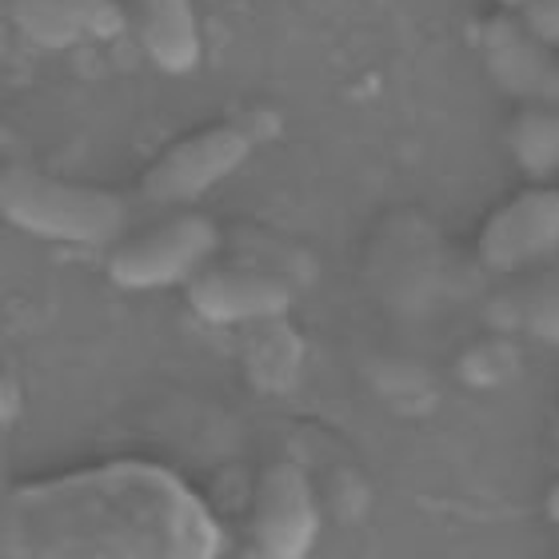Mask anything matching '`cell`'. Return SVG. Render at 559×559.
I'll return each mask as SVG.
<instances>
[{
    "mask_svg": "<svg viewBox=\"0 0 559 559\" xmlns=\"http://www.w3.org/2000/svg\"><path fill=\"white\" fill-rule=\"evenodd\" d=\"M496 4H500L503 12H520L527 4V0H496Z\"/></svg>",
    "mask_w": 559,
    "mask_h": 559,
    "instance_id": "obj_15",
    "label": "cell"
},
{
    "mask_svg": "<svg viewBox=\"0 0 559 559\" xmlns=\"http://www.w3.org/2000/svg\"><path fill=\"white\" fill-rule=\"evenodd\" d=\"M276 132H280V117L269 112V108H252L245 117L209 124V129L168 144L152 160L148 173L140 176V192L152 204H192L209 188L228 180Z\"/></svg>",
    "mask_w": 559,
    "mask_h": 559,
    "instance_id": "obj_2",
    "label": "cell"
},
{
    "mask_svg": "<svg viewBox=\"0 0 559 559\" xmlns=\"http://www.w3.org/2000/svg\"><path fill=\"white\" fill-rule=\"evenodd\" d=\"M9 21L40 48L105 45L129 28L117 0H9Z\"/></svg>",
    "mask_w": 559,
    "mask_h": 559,
    "instance_id": "obj_7",
    "label": "cell"
},
{
    "mask_svg": "<svg viewBox=\"0 0 559 559\" xmlns=\"http://www.w3.org/2000/svg\"><path fill=\"white\" fill-rule=\"evenodd\" d=\"M520 21L536 40L559 52V0H527L520 9Z\"/></svg>",
    "mask_w": 559,
    "mask_h": 559,
    "instance_id": "obj_11",
    "label": "cell"
},
{
    "mask_svg": "<svg viewBox=\"0 0 559 559\" xmlns=\"http://www.w3.org/2000/svg\"><path fill=\"white\" fill-rule=\"evenodd\" d=\"M508 148L520 173H527L532 180H551L559 173V108L524 105V112L512 120Z\"/></svg>",
    "mask_w": 559,
    "mask_h": 559,
    "instance_id": "obj_10",
    "label": "cell"
},
{
    "mask_svg": "<svg viewBox=\"0 0 559 559\" xmlns=\"http://www.w3.org/2000/svg\"><path fill=\"white\" fill-rule=\"evenodd\" d=\"M136 36L148 60L168 76H185L200 64V21L192 0H132Z\"/></svg>",
    "mask_w": 559,
    "mask_h": 559,
    "instance_id": "obj_9",
    "label": "cell"
},
{
    "mask_svg": "<svg viewBox=\"0 0 559 559\" xmlns=\"http://www.w3.org/2000/svg\"><path fill=\"white\" fill-rule=\"evenodd\" d=\"M188 308L209 320V324H252V320H272L292 308V292L284 280L264 276V272H200L188 280Z\"/></svg>",
    "mask_w": 559,
    "mask_h": 559,
    "instance_id": "obj_8",
    "label": "cell"
},
{
    "mask_svg": "<svg viewBox=\"0 0 559 559\" xmlns=\"http://www.w3.org/2000/svg\"><path fill=\"white\" fill-rule=\"evenodd\" d=\"M479 57L503 93L524 105L559 108V52L527 33L520 12H496L479 21Z\"/></svg>",
    "mask_w": 559,
    "mask_h": 559,
    "instance_id": "obj_5",
    "label": "cell"
},
{
    "mask_svg": "<svg viewBox=\"0 0 559 559\" xmlns=\"http://www.w3.org/2000/svg\"><path fill=\"white\" fill-rule=\"evenodd\" d=\"M12 388H16V384H12V380H4V408H0V412H4V424L12 419Z\"/></svg>",
    "mask_w": 559,
    "mask_h": 559,
    "instance_id": "obj_14",
    "label": "cell"
},
{
    "mask_svg": "<svg viewBox=\"0 0 559 559\" xmlns=\"http://www.w3.org/2000/svg\"><path fill=\"white\" fill-rule=\"evenodd\" d=\"M559 257V188H527L491 212L479 233V260L491 272H524Z\"/></svg>",
    "mask_w": 559,
    "mask_h": 559,
    "instance_id": "obj_4",
    "label": "cell"
},
{
    "mask_svg": "<svg viewBox=\"0 0 559 559\" xmlns=\"http://www.w3.org/2000/svg\"><path fill=\"white\" fill-rule=\"evenodd\" d=\"M221 233L209 216H176V221L152 228V233L136 236L129 245L112 248L108 257V276L117 288L129 292H152V288H173V284H188L197 276V269L216 252Z\"/></svg>",
    "mask_w": 559,
    "mask_h": 559,
    "instance_id": "obj_3",
    "label": "cell"
},
{
    "mask_svg": "<svg viewBox=\"0 0 559 559\" xmlns=\"http://www.w3.org/2000/svg\"><path fill=\"white\" fill-rule=\"evenodd\" d=\"M316 515L312 488L296 464H272L260 476L257 503H252V544L257 556L269 559H300L316 544Z\"/></svg>",
    "mask_w": 559,
    "mask_h": 559,
    "instance_id": "obj_6",
    "label": "cell"
},
{
    "mask_svg": "<svg viewBox=\"0 0 559 559\" xmlns=\"http://www.w3.org/2000/svg\"><path fill=\"white\" fill-rule=\"evenodd\" d=\"M532 328H536L539 336H551L559 340V280H544L539 284V296L532 304Z\"/></svg>",
    "mask_w": 559,
    "mask_h": 559,
    "instance_id": "obj_12",
    "label": "cell"
},
{
    "mask_svg": "<svg viewBox=\"0 0 559 559\" xmlns=\"http://www.w3.org/2000/svg\"><path fill=\"white\" fill-rule=\"evenodd\" d=\"M544 512H548L551 524H559V484L548 491V500H544Z\"/></svg>",
    "mask_w": 559,
    "mask_h": 559,
    "instance_id": "obj_13",
    "label": "cell"
},
{
    "mask_svg": "<svg viewBox=\"0 0 559 559\" xmlns=\"http://www.w3.org/2000/svg\"><path fill=\"white\" fill-rule=\"evenodd\" d=\"M0 212L21 233L60 245H108L124 228V200L117 192L12 164L0 176Z\"/></svg>",
    "mask_w": 559,
    "mask_h": 559,
    "instance_id": "obj_1",
    "label": "cell"
}]
</instances>
